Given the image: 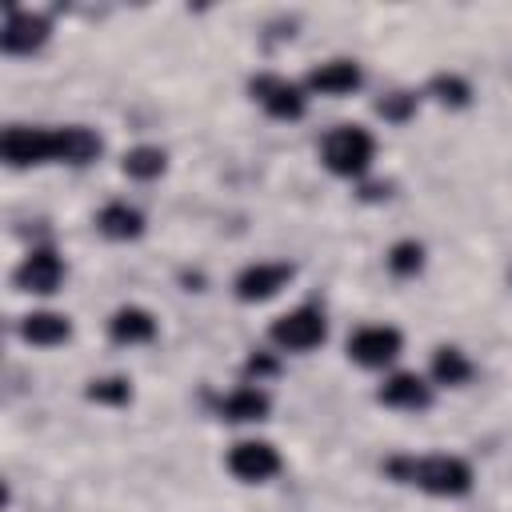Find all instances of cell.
Here are the masks:
<instances>
[{
	"label": "cell",
	"instance_id": "1",
	"mask_svg": "<svg viewBox=\"0 0 512 512\" xmlns=\"http://www.w3.org/2000/svg\"><path fill=\"white\" fill-rule=\"evenodd\" d=\"M388 472L432 496H464L472 488V468L460 456H396Z\"/></svg>",
	"mask_w": 512,
	"mask_h": 512
},
{
	"label": "cell",
	"instance_id": "2",
	"mask_svg": "<svg viewBox=\"0 0 512 512\" xmlns=\"http://www.w3.org/2000/svg\"><path fill=\"white\" fill-rule=\"evenodd\" d=\"M376 156V140L360 124H340L324 136V164L336 176H364Z\"/></svg>",
	"mask_w": 512,
	"mask_h": 512
},
{
	"label": "cell",
	"instance_id": "3",
	"mask_svg": "<svg viewBox=\"0 0 512 512\" xmlns=\"http://www.w3.org/2000/svg\"><path fill=\"white\" fill-rule=\"evenodd\" d=\"M0 152L12 168H28V164H44L56 160V128H8L0 140Z\"/></svg>",
	"mask_w": 512,
	"mask_h": 512
},
{
	"label": "cell",
	"instance_id": "4",
	"mask_svg": "<svg viewBox=\"0 0 512 512\" xmlns=\"http://www.w3.org/2000/svg\"><path fill=\"white\" fill-rule=\"evenodd\" d=\"M400 348H404V340H400V332L388 328V324H364V328H356V332L348 336V356H352L356 364H364V368H384V364H392V360L400 356Z\"/></svg>",
	"mask_w": 512,
	"mask_h": 512
},
{
	"label": "cell",
	"instance_id": "5",
	"mask_svg": "<svg viewBox=\"0 0 512 512\" xmlns=\"http://www.w3.org/2000/svg\"><path fill=\"white\" fill-rule=\"evenodd\" d=\"M324 336H328V324L316 308H292L280 320H272V340L292 352H308V348L324 344Z\"/></svg>",
	"mask_w": 512,
	"mask_h": 512
},
{
	"label": "cell",
	"instance_id": "6",
	"mask_svg": "<svg viewBox=\"0 0 512 512\" xmlns=\"http://www.w3.org/2000/svg\"><path fill=\"white\" fill-rule=\"evenodd\" d=\"M248 88L264 104L268 116H276V120H300L304 116V92H300V84H292L284 76H272V72H260V76L248 80Z\"/></svg>",
	"mask_w": 512,
	"mask_h": 512
},
{
	"label": "cell",
	"instance_id": "7",
	"mask_svg": "<svg viewBox=\"0 0 512 512\" xmlns=\"http://www.w3.org/2000/svg\"><path fill=\"white\" fill-rule=\"evenodd\" d=\"M228 472L244 484H260L280 472V452L268 440H240L228 452Z\"/></svg>",
	"mask_w": 512,
	"mask_h": 512
},
{
	"label": "cell",
	"instance_id": "8",
	"mask_svg": "<svg viewBox=\"0 0 512 512\" xmlns=\"http://www.w3.org/2000/svg\"><path fill=\"white\" fill-rule=\"evenodd\" d=\"M52 24L48 16L40 12H16L8 8V20H4V32H0V48L12 52V56H24V52H36L44 40H48Z\"/></svg>",
	"mask_w": 512,
	"mask_h": 512
},
{
	"label": "cell",
	"instance_id": "9",
	"mask_svg": "<svg viewBox=\"0 0 512 512\" xmlns=\"http://www.w3.org/2000/svg\"><path fill=\"white\" fill-rule=\"evenodd\" d=\"M60 280H64V260H60L52 248H32V252L24 256V264L16 268V284H20L24 292L48 296V292L60 288Z\"/></svg>",
	"mask_w": 512,
	"mask_h": 512
},
{
	"label": "cell",
	"instance_id": "10",
	"mask_svg": "<svg viewBox=\"0 0 512 512\" xmlns=\"http://www.w3.org/2000/svg\"><path fill=\"white\" fill-rule=\"evenodd\" d=\"M292 280V264H248L240 276H236V296L240 300H268L276 296L284 284Z\"/></svg>",
	"mask_w": 512,
	"mask_h": 512
},
{
	"label": "cell",
	"instance_id": "11",
	"mask_svg": "<svg viewBox=\"0 0 512 512\" xmlns=\"http://www.w3.org/2000/svg\"><path fill=\"white\" fill-rule=\"evenodd\" d=\"M376 396H380V404L400 408V412H420V408H428V400H432L428 384H424L416 372H396V376H388Z\"/></svg>",
	"mask_w": 512,
	"mask_h": 512
},
{
	"label": "cell",
	"instance_id": "12",
	"mask_svg": "<svg viewBox=\"0 0 512 512\" xmlns=\"http://www.w3.org/2000/svg\"><path fill=\"white\" fill-rule=\"evenodd\" d=\"M360 64L352 60H328L320 68L308 72V88L320 92V96H344V92H356L360 88Z\"/></svg>",
	"mask_w": 512,
	"mask_h": 512
},
{
	"label": "cell",
	"instance_id": "13",
	"mask_svg": "<svg viewBox=\"0 0 512 512\" xmlns=\"http://www.w3.org/2000/svg\"><path fill=\"white\" fill-rule=\"evenodd\" d=\"M104 148V140L84 128V124H68V128H56V160H68V164H88L96 160Z\"/></svg>",
	"mask_w": 512,
	"mask_h": 512
},
{
	"label": "cell",
	"instance_id": "14",
	"mask_svg": "<svg viewBox=\"0 0 512 512\" xmlns=\"http://www.w3.org/2000/svg\"><path fill=\"white\" fill-rule=\"evenodd\" d=\"M108 332H112L116 344H148V340L156 336V320H152V312L128 304V308H116V312H112Z\"/></svg>",
	"mask_w": 512,
	"mask_h": 512
},
{
	"label": "cell",
	"instance_id": "15",
	"mask_svg": "<svg viewBox=\"0 0 512 512\" xmlns=\"http://www.w3.org/2000/svg\"><path fill=\"white\" fill-rule=\"evenodd\" d=\"M20 336H24L28 344L52 348V344H64V340L72 336V324H68V316H60V312H32V316H24Z\"/></svg>",
	"mask_w": 512,
	"mask_h": 512
},
{
	"label": "cell",
	"instance_id": "16",
	"mask_svg": "<svg viewBox=\"0 0 512 512\" xmlns=\"http://www.w3.org/2000/svg\"><path fill=\"white\" fill-rule=\"evenodd\" d=\"M220 416L232 424H248V420H264L268 416V396L260 388H236L220 400Z\"/></svg>",
	"mask_w": 512,
	"mask_h": 512
},
{
	"label": "cell",
	"instance_id": "17",
	"mask_svg": "<svg viewBox=\"0 0 512 512\" xmlns=\"http://www.w3.org/2000/svg\"><path fill=\"white\" fill-rule=\"evenodd\" d=\"M96 224H100V232L104 236H112V240H136L140 232H144V216L136 212V208H128V204H104L100 208V216H96Z\"/></svg>",
	"mask_w": 512,
	"mask_h": 512
},
{
	"label": "cell",
	"instance_id": "18",
	"mask_svg": "<svg viewBox=\"0 0 512 512\" xmlns=\"http://www.w3.org/2000/svg\"><path fill=\"white\" fill-rule=\"evenodd\" d=\"M432 376L440 384H464L472 376V364H468V356L460 348H436L432 352Z\"/></svg>",
	"mask_w": 512,
	"mask_h": 512
},
{
	"label": "cell",
	"instance_id": "19",
	"mask_svg": "<svg viewBox=\"0 0 512 512\" xmlns=\"http://www.w3.org/2000/svg\"><path fill=\"white\" fill-rule=\"evenodd\" d=\"M164 152L160 148H152V144H140V148H132V152H124V172L132 176V180H156L160 172H164Z\"/></svg>",
	"mask_w": 512,
	"mask_h": 512
},
{
	"label": "cell",
	"instance_id": "20",
	"mask_svg": "<svg viewBox=\"0 0 512 512\" xmlns=\"http://www.w3.org/2000/svg\"><path fill=\"white\" fill-rule=\"evenodd\" d=\"M428 92H432L440 104H452V108H464V104L472 100L468 80H464V76H456V72H436V76L428 80Z\"/></svg>",
	"mask_w": 512,
	"mask_h": 512
},
{
	"label": "cell",
	"instance_id": "21",
	"mask_svg": "<svg viewBox=\"0 0 512 512\" xmlns=\"http://www.w3.org/2000/svg\"><path fill=\"white\" fill-rule=\"evenodd\" d=\"M420 264H424V248H420L416 240H400V244H392V252H388V268H392L396 276H416Z\"/></svg>",
	"mask_w": 512,
	"mask_h": 512
},
{
	"label": "cell",
	"instance_id": "22",
	"mask_svg": "<svg viewBox=\"0 0 512 512\" xmlns=\"http://www.w3.org/2000/svg\"><path fill=\"white\" fill-rule=\"evenodd\" d=\"M88 400L96 404H128L132 400V388L124 376H104V380H92L88 384Z\"/></svg>",
	"mask_w": 512,
	"mask_h": 512
},
{
	"label": "cell",
	"instance_id": "23",
	"mask_svg": "<svg viewBox=\"0 0 512 512\" xmlns=\"http://www.w3.org/2000/svg\"><path fill=\"white\" fill-rule=\"evenodd\" d=\"M376 112L384 116V120H408L412 112H416V96L412 92H392V96H384L380 104H376Z\"/></svg>",
	"mask_w": 512,
	"mask_h": 512
},
{
	"label": "cell",
	"instance_id": "24",
	"mask_svg": "<svg viewBox=\"0 0 512 512\" xmlns=\"http://www.w3.org/2000/svg\"><path fill=\"white\" fill-rule=\"evenodd\" d=\"M248 372H252V376H268V372H276V364H272L268 356H252V360H248Z\"/></svg>",
	"mask_w": 512,
	"mask_h": 512
}]
</instances>
